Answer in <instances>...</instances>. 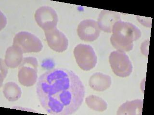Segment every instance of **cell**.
Listing matches in <instances>:
<instances>
[{
	"label": "cell",
	"mask_w": 154,
	"mask_h": 115,
	"mask_svg": "<svg viewBox=\"0 0 154 115\" xmlns=\"http://www.w3.org/2000/svg\"><path fill=\"white\" fill-rule=\"evenodd\" d=\"M143 100L141 99L127 101L120 105L118 109V115H142Z\"/></svg>",
	"instance_id": "13"
},
{
	"label": "cell",
	"mask_w": 154,
	"mask_h": 115,
	"mask_svg": "<svg viewBox=\"0 0 154 115\" xmlns=\"http://www.w3.org/2000/svg\"><path fill=\"white\" fill-rule=\"evenodd\" d=\"M112 84L109 75L101 72L93 74L89 79V85L91 89L98 92H103L110 87Z\"/></svg>",
	"instance_id": "11"
},
{
	"label": "cell",
	"mask_w": 154,
	"mask_h": 115,
	"mask_svg": "<svg viewBox=\"0 0 154 115\" xmlns=\"http://www.w3.org/2000/svg\"><path fill=\"white\" fill-rule=\"evenodd\" d=\"M74 55L77 64L83 71H88L96 66L97 58L93 47L79 44L75 47Z\"/></svg>",
	"instance_id": "5"
},
{
	"label": "cell",
	"mask_w": 154,
	"mask_h": 115,
	"mask_svg": "<svg viewBox=\"0 0 154 115\" xmlns=\"http://www.w3.org/2000/svg\"><path fill=\"white\" fill-rule=\"evenodd\" d=\"M34 17L38 25L44 31L57 28L58 21V15L51 7L42 6L39 7L35 12Z\"/></svg>",
	"instance_id": "7"
},
{
	"label": "cell",
	"mask_w": 154,
	"mask_h": 115,
	"mask_svg": "<svg viewBox=\"0 0 154 115\" xmlns=\"http://www.w3.org/2000/svg\"><path fill=\"white\" fill-rule=\"evenodd\" d=\"M48 46L54 52H63L67 49L69 40L66 35L57 28L45 31Z\"/></svg>",
	"instance_id": "9"
},
{
	"label": "cell",
	"mask_w": 154,
	"mask_h": 115,
	"mask_svg": "<svg viewBox=\"0 0 154 115\" xmlns=\"http://www.w3.org/2000/svg\"><path fill=\"white\" fill-rule=\"evenodd\" d=\"M38 62L33 57L24 58L18 67V79L21 84L30 87L35 84L38 79Z\"/></svg>",
	"instance_id": "3"
},
{
	"label": "cell",
	"mask_w": 154,
	"mask_h": 115,
	"mask_svg": "<svg viewBox=\"0 0 154 115\" xmlns=\"http://www.w3.org/2000/svg\"><path fill=\"white\" fill-rule=\"evenodd\" d=\"M87 105L96 111L103 112L107 109V104L103 99L95 95H90L85 98Z\"/></svg>",
	"instance_id": "15"
},
{
	"label": "cell",
	"mask_w": 154,
	"mask_h": 115,
	"mask_svg": "<svg viewBox=\"0 0 154 115\" xmlns=\"http://www.w3.org/2000/svg\"><path fill=\"white\" fill-rule=\"evenodd\" d=\"M109 62L116 75L125 78L130 76L132 72V63L125 52L116 50L111 52Z\"/></svg>",
	"instance_id": "4"
},
{
	"label": "cell",
	"mask_w": 154,
	"mask_h": 115,
	"mask_svg": "<svg viewBox=\"0 0 154 115\" xmlns=\"http://www.w3.org/2000/svg\"><path fill=\"white\" fill-rule=\"evenodd\" d=\"M13 45L20 48L23 53L40 52L43 48L41 40L26 31L17 33L14 38Z\"/></svg>",
	"instance_id": "6"
},
{
	"label": "cell",
	"mask_w": 154,
	"mask_h": 115,
	"mask_svg": "<svg viewBox=\"0 0 154 115\" xmlns=\"http://www.w3.org/2000/svg\"><path fill=\"white\" fill-rule=\"evenodd\" d=\"M122 21L119 13L102 10L98 17L97 23L100 30L106 33L112 32L113 26L116 22Z\"/></svg>",
	"instance_id": "10"
},
{
	"label": "cell",
	"mask_w": 154,
	"mask_h": 115,
	"mask_svg": "<svg viewBox=\"0 0 154 115\" xmlns=\"http://www.w3.org/2000/svg\"><path fill=\"white\" fill-rule=\"evenodd\" d=\"M23 52L20 48L13 45L6 49L5 55V64L9 68H16L23 61Z\"/></svg>",
	"instance_id": "12"
},
{
	"label": "cell",
	"mask_w": 154,
	"mask_h": 115,
	"mask_svg": "<svg viewBox=\"0 0 154 115\" xmlns=\"http://www.w3.org/2000/svg\"><path fill=\"white\" fill-rule=\"evenodd\" d=\"M2 92L5 97L10 102L17 101L21 96L22 91L20 87L16 83L12 81L5 84Z\"/></svg>",
	"instance_id": "14"
},
{
	"label": "cell",
	"mask_w": 154,
	"mask_h": 115,
	"mask_svg": "<svg viewBox=\"0 0 154 115\" xmlns=\"http://www.w3.org/2000/svg\"><path fill=\"white\" fill-rule=\"evenodd\" d=\"M110 37L111 44L117 49L123 52H130L134 47V42L138 40L142 33L132 23L118 21L114 25Z\"/></svg>",
	"instance_id": "2"
},
{
	"label": "cell",
	"mask_w": 154,
	"mask_h": 115,
	"mask_svg": "<svg viewBox=\"0 0 154 115\" xmlns=\"http://www.w3.org/2000/svg\"><path fill=\"white\" fill-rule=\"evenodd\" d=\"M101 30L97 22L93 19H86L81 21L77 28V33L82 40L93 42L100 36Z\"/></svg>",
	"instance_id": "8"
},
{
	"label": "cell",
	"mask_w": 154,
	"mask_h": 115,
	"mask_svg": "<svg viewBox=\"0 0 154 115\" xmlns=\"http://www.w3.org/2000/svg\"><path fill=\"white\" fill-rule=\"evenodd\" d=\"M36 93L41 106L49 114L69 115L76 112L81 107L85 89L74 72L55 68L39 77Z\"/></svg>",
	"instance_id": "1"
}]
</instances>
